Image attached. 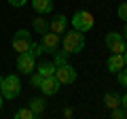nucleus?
<instances>
[{
	"label": "nucleus",
	"mask_w": 127,
	"mask_h": 119,
	"mask_svg": "<svg viewBox=\"0 0 127 119\" xmlns=\"http://www.w3.org/2000/svg\"><path fill=\"white\" fill-rule=\"evenodd\" d=\"M62 47H64V51H66L68 55L81 53V51L85 49V36H83V32H78V30H74V28H72V30L64 36Z\"/></svg>",
	"instance_id": "obj_1"
},
{
	"label": "nucleus",
	"mask_w": 127,
	"mask_h": 119,
	"mask_svg": "<svg viewBox=\"0 0 127 119\" xmlns=\"http://www.w3.org/2000/svg\"><path fill=\"white\" fill-rule=\"evenodd\" d=\"M21 94V81H19L17 74H6L4 81H2V96L4 100H15V98Z\"/></svg>",
	"instance_id": "obj_2"
},
{
	"label": "nucleus",
	"mask_w": 127,
	"mask_h": 119,
	"mask_svg": "<svg viewBox=\"0 0 127 119\" xmlns=\"http://www.w3.org/2000/svg\"><path fill=\"white\" fill-rule=\"evenodd\" d=\"M72 28L78 30V32H89L91 28H93V15L89 11H76L72 15Z\"/></svg>",
	"instance_id": "obj_3"
},
{
	"label": "nucleus",
	"mask_w": 127,
	"mask_h": 119,
	"mask_svg": "<svg viewBox=\"0 0 127 119\" xmlns=\"http://www.w3.org/2000/svg\"><path fill=\"white\" fill-rule=\"evenodd\" d=\"M55 79L59 81V85H70V83L76 81V70H74V66H70L66 62V64L55 68Z\"/></svg>",
	"instance_id": "obj_4"
},
{
	"label": "nucleus",
	"mask_w": 127,
	"mask_h": 119,
	"mask_svg": "<svg viewBox=\"0 0 127 119\" xmlns=\"http://www.w3.org/2000/svg\"><path fill=\"white\" fill-rule=\"evenodd\" d=\"M106 47L112 53H125L127 51V43L123 38V34H119V32H108L106 34Z\"/></svg>",
	"instance_id": "obj_5"
},
{
	"label": "nucleus",
	"mask_w": 127,
	"mask_h": 119,
	"mask_svg": "<svg viewBox=\"0 0 127 119\" xmlns=\"http://www.w3.org/2000/svg\"><path fill=\"white\" fill-rule=\"evenodd\" d=\"M36 68V58H32L30 53H19L17 55V70L21 74H32Z\"/></svg>",
	"instance_id": "obj_6"
},
{
	"label": "nucleus",
	"mask_w": 127,
	"mask_h": 119,
	"mask_svg": "<svg viewBox=\"0 0 127 119\" xmlns=\"http://www.w3.org/2000/svg\"><path fill=\"white\" fill-rule=\"evenodd\" d=\"M40 45H42V49H45V53H55V51H57V47H59V34L47 30V32L42 34Z\"/></svg>",
	"instance_id": "obj_7"
},
{
	"label": "nucleus",
	"mask_w": 127,
	"mask_h": 119,
	"mask_svg": "<svg viewBox=\"0 0 127 119\" xmlns=\"http://www.w3.org/2000/svg\"><path fill=\"white\" fill-rule=\"evenodd\" d=\"M40 92L45 94V96H55V94L59 92V81L53 77H42V83H40Z\"/></svg>",
	"instance_id": "obj_8"
},
{
	"label": "nucleus",
	"mask_w": 127,
	"mask_h": 119,
	"mask_svg": "<svg viewBox=\"0 0 127 119\" xmlns=\"http://www.w3.org/2000/svg\"><path fill=\"white\" fill-rule=\"evenodd\" d=\"M66 28H68V17H66V15H55L49 21V30L55 32V34H64Z\"/></svg>",
	"instance_id": "obj_9"
},
{
	"label": "nucleus",
	"mask_w": 127,
	"mask_h": 119,
	"mask_svg": "<svg viewBox=\"0 0 127 119\" xmlns=\"http://www.w3.org/2000/svg\"><path fill=\"white\" fill-rule=\"evenodd\" d=\"M106 66H108V70H110V72H114V74H117L119 70H123V68H125L123 53H112V55L108 58V62H106Z\"/></svg>",
	"instance_id": "obj_10"
},
{
	"label": "nucleus",
	"mask_w": 127,
	"mask_h": 119,
	"mask_svg": "<svg viewBox=\"0 0 127 119\" xmlns=\"http://www.w3.org/2000/svg\"><path fill=\"white\" fill-rule=\"evenodd\" d=\"M32 9L38 15H49L53 13V0H32Z\"/></svg>",
	"instance_id": "obj_11"
},
{
	"label": "nucleus",
	"mask_w": 127,
	"mask_h": 119,
	"mask_svg": "<svg viewBox=\"0 0 127 119\" xmlns=\"http://www.w3.org/2000/svg\"><path fill=\"white\" fill-rule=\"evenodd\" d=\"M104 106L106 109H117V106H121V96L119 94H114V92H106L104 94Z\"/></svg>",
	"instance_id": "obj_12"
},
{
	"label": "nucleus",
	"mask_w": 127,
	"mask_h": 119,
	"mask_svg": "<svg viewBox=\"0 0 127 119\" xmlns=\"http://www.w3.org/2000/svg\"><path fill=\"white\" fill-rule=\"evenodd\" d=\"M32 38H26V36H13V49L17 53H26L28 47H30Z\"/></svg>",
	"instance_id": "obj_13"
},
{
	"label": "nucleus",
	"mask_w": 127,
	"mask_h": 119,
	"mask_svg": "<svg viewBox=\"0 0 127 119\" xmlns=\"http://www.w3.org/2000/svg\"><path fill=\"white\" fill-rule=\"evenodd\" d=\"M30 109H32V113L38 117V115L47 109V100H45V98H32V100H30Z\"/></svg>",
	"instance_id": "obj_14"
},
{
	"label": "nucleus",
	"mask_w": 127,
	"mask_h": 119,
	"mask_svg": "<svg viewBox=\"0 0 127 119\" xmlns=\"http://www.w3.org/2000/svg\"><path fill=\"white\" fill-rule=\"evenodd\" d=\"M55 62H40L38 64V74H42V77H53L55 74Z\"/></svg>",
	"instance_id": "obj_15"
},
{
	"label": "nucleus",
	"mask_w": 127,
	"mask_h": 119,
	"mask_svg": "<svg viewBox=\"0 0 127 119\" xmlns=\"http://www.w3.org/2000/svg\"><path fill=\"white\" fill-rule=\"evenodd\" d=\"M32 26H34V30H36L38 34H45L47 30H49V21H47L45 17H36V19H34V23H32Z\"/></svg>",
	"instance_id": "obj_16"
},
{
	"label": "nucleus",
	"mask_w": 127,
	"mask_h": 119,
	"mask_svg": "<svg viewBox=\"0 0 127 119\" xmlns=\"http://www.w3.org/2000/svg\"><path fill=\"white\" fill-rule=\"evenodd\" d=\"M26 53H30L32 58H38L40 53H45V49H42V45L40 43H30V47H28V51Z\"/></svg>",
	"instance_id": "obj_17"
},
{
	"label": "nucleus",
	"mask_w": 127,
	"mask_h": 119,
	"mask_svg": "<svg viewBox=\"0 0 127 119\" xmlns=\"http://www.w3.org/2000/svg\"><path fill=\"white\" fill-rule=\"evenodd\" d=\"M15 119H36V115L32 113V109L28 106V109H19L15 113Z\"/></svg>",
	"instance_id": "obj_18"
},
{
	"label": "nucleus",
	"mask_w": 127,
	"mask_h": 119,
	"mask_svg": "<svg viewBox=\"0 0 127 119\" xmlns=\"http://www.w3.org/2000/svg\"><path fill=\"white\" fill-rule=\"evenodd\" d=\"M55 66H62V64H66V60H68V53L66 51H55Z\"/></svg>",
	"instance_id": "obj_19"
},
{
	"label": "nucleus",
	"mask_w": 127,
	"mask_h": 119,
	"mask_svg": "<svg viewBox=\"0 0 127 119\" xmlns=\"http://www.w3.org/2000/svg\"><path fill=\"white\" fill-rule=\"evenodd\" d=\"M117 81H119V85L127 87V66H125L123 70H119V72H117Z\"/></svg>",
	"instance_id": "obj_20"
},
{
	"label": "nucleus",
	"mask_w": 127,
	"mask_h": 119,
	"mask_svg": "<svg viewBox=\"0 0 127 119\" xmlns=\"http://www.w3.org/2000/svg\"><path fill=\"white\" fill-rule=\"evenodd\" d=\"M112 119H127V111L123 109V106L112 109Z\"/></svg>",
	"instance_id": "obj_21"
},
{
	"label": "nucleus",
	"mask_w": 127,
	"mask_h": 119,
	"mask_svg": "<svg viewBox=\"0 0 127 119\" xmlns=\"http://www.w3.org/2000/svg\"><path fill=\"white\" fill-rule=\"evenodd\" d=\"M117 15H119V19H121V21H127V2L119 4V9H117Z\"/></svg>",
	"instance_id": "obj_22"
},
{
	"label": "nucleus",
	"mask_w": 127,
	"mask_h": 119,
	"mask_svg": "<svg viewBox=\"0 0 127 119\" xmlns=\"http://www.w3.org/2000/svg\"><path fill=\"white\" fill-rule=\"evenodd\" d=\"M30 81H32V87H40V83H42V74H34V72H32V79H30Z\"/></svg>",
	"instance_id": "obj_23"
},
{
	"label": "nucleus",
	"mask_w": 127,
	"mask_h": 119,
	"mask_svg": "<svg viewBox=\"0 0 127 119\" xmlns=\"http://www.w3.org/2000/svg\"><path fill=\"white\" fill-rule=\"evenodd\" d=\"M26 2H28V0H9V4H11V6H15V9H21Z\"/></svg>",
	"instance_id": "obj_24"
},
{
	"label": "nucleus",
	"mask_w": 127,
	"mask_h": 119,
	"mask_svg": "<svg viewBox=\"0 0 127 119\" xmlns=\"http://www.w3.org/2000/svg\"><path fill=\"white\" fill-rule=\"evenodd\" d=\"M121 106L127 111V94H125V96H121Z\"/></svg>",
	"instance_id": "obj_25"
},
{
	"label": "nucleus",
	"mask_w": 127,
	"mask_h": 119,
	"mask_svg": "<svg viewBox=\"0 0 127 119\" xmlns=\"http://www.w3.org/2000/svg\"><path fill=\"white\" fill-rule=\"evenodd\" d=\"M123 38H125V43H127V21H125V30H123Z\"/></svg>",
	"instance_id": "obj_26"
},
{
	"label": "nucleus",
	"mask_w": 127,
	"mask_h": 119,
	"mask_svg": "<svg viewBox=\"0 0 127 119\" xmlns=\"http://www.w3.org/2000/svg\"><path fill=\"white\" fill-rule=\"evenodd\" d=\"M2 102H4V96H2V92H0V109H2Z\"/></svg>",
	"instance_id": "obj_27"
},
{
	"label": "nucleus",
	"mask_w": 127,
	"mask_h": 119,
	"mask_svg": "<svg viewBox=\"0 0 127 119\" xmlns=\"http://www.w3.org/2000/svg\"><path fill=\"white\" fill-rule=\"evenodd\" d=\"M123 60H125V66H127V51H125V53H123Z\"/></svg>",
	"instance_id": "obj_28"
}]
</instances>
